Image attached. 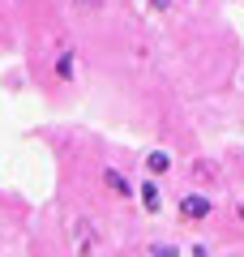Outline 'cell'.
<instances>
[{
  "mask_svg": "<svg viewBox=\"0 0 244 257\" xmlns=\"http://www.w3.org/2000/svg\"><path fill=\"white\" fill-rule=\"evenodd\" d=\"M176 210H180L184 223H206L210 214H214V197H210V193H201V189H189V193H180Z\"/></svg>",
  "mask_w": 244,
  "mask_h": 257,
  "instance_id": "cell-1",
  "label": "cell"
},
{
  "mask_svg": "<svg viewBox=\"0 0 244 257\" xmlns=\"http://www.w3.org/2000/svg\"><path fill=\"white\" fill-rule=\"evenodd\" d=\"M99 180H103V189H107L111 197H120V202H129V197H133V193H137L133 184H129V176L120 172V167H111V163H107V167H103V172H99Z\"/></svg>",
  "mask_w": 244,
  "mask_h": 257,
  "instance_id": "cell-2",
  "label": "cell"
},
{
  "mask_svg": "<svg viewBox=\"0 0 244 257\" xmlns=\"http://www.w3.org/2000/svg\"><path fill=\"white\" fill-rule=\"evenodd\" d=\"M137 197H142V210L146 214H163V189H159V176H146L137 184Z\"/></svg>",
  "mask_w": 244,
  "mask_h": 257,
  "instance_id": "cell-3",
  "label": "cell"
},
{
  "mask_svg": "<svg viewBox=\"0 0 244 257\" xmlns=\"http://www.w3.org/2000/svg\"><path fill=\"white\" fill-rule=\"evenodd\" d=\"M172 150H146V159H142V167H146V176H167L172 172Z\"/></svg>",
  "mask_w": 244,
  "mask_h": 257,
  "instance_id": "cell-4",
  "label": "cell"
},
{
  "mask_svg": "<svg viewBox=\"0 0 244 257\" xmlns=\"http://www.w3.org/2000/svg\"><path fill=\"white\" fill-rule=\"evenodd\" d=\"M52 69H56V77H60V82H64V86H69V82H73V77H77V56H73V52H69V47H64V52H60V56H56V64H52Z\"/></svg>",
  "mask_w": 244,
  "mask_h": 257,
  "instance_id": "cell-5",
  "label": "cell"
},
{
  "mask_svg": "<svg viewBox=\"0 0 244 257\" xmlns=\"http://www.w3.org/2000/svg\"><path fill=\"white\" fill-rule=\"evenodd\" d=\"M150 257H180L176 244H150Z\"/></svg>",
  "mask_w": 244,
  "mask_h": 257,
  "instance_id": "cell-6",
  "label": "cell"
},
{
  "mask_svg": "<svg viewBox=\"0 0 244 257\" xmlns=\"http://www.w3.org/2000/svg\"><path fill=\"white\" fill-rule=\"evenodd\" d=\"M146 5H150V13H167L176 0H146Z\"/></svg>",
  "mask_w": 244,
  "mask_h": 257,
  "instance_id": "cell-7",
  "label": "cell"
},
{
  "mask_svg": "<svg viewBox=\"0 0 244 257\" xmlns=\"http://www.w3.org/2000/svg\"><path fill=\"white\" fill-rule=\"evenodd\" d=\"M77 9H86V13H94V9H103V0H73Z\"/></svg>",
  "mask_w": 244,
  "mask_h": 257,
  "instance_id": "cell-8",
  "label": "cell"
}]
</instances>
